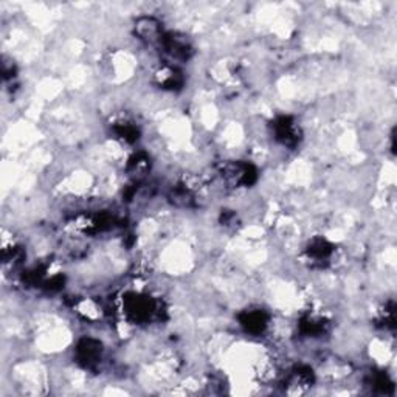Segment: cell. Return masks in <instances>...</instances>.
I'll list each match as a JSON object with an SVG mask.
<instances>
[{
  "mask_svg": "<svg viewBox=\"0 0 397 397\" xmlns=\"http://www.w3.org/2000/svg\"><path fill=\"white\" fill-rule=\"evenodd\" d=\"M124 311H126L128 317L135 321V323H144L149 321L152 317L160 314V307L148 297H142V295H128L126 300H124Z\"/></svg>",
  "mask_w": 397,
  "mask_h": 397,
  "instance_id": "1",
  "label": "cell"
},
{
  "mask_svg": "<svg viewBox=\"0 0 397 397\" xmlns=\"http://www.w3.org/2000/svg\"><path fill=\"white\" fill-rule=\"evenodd\" d=\"M161 51L171 60L173 62H187L191 56H193V47L180 34L174 33H163L160 39Z\"/></svg>",
  "mask_w": 397,
  "mask_h": 397,
  "instance_id": "2",
  "label": "cell"
},
{
  "mask_svg": "<svg viewBox=\"0 0 397 397\" xmlns=\"http://www.w3.org/2000/svg\"><path fill=\"white\" fill-rule=\"evenodd\" d=\"M274 132L276 140L288 148H295L300 143V129L292 116H279L274 123Z\"/></svg>",
  "mask_w": 397,
  "mask_h": 397,
  "instance_id": "3",
  "label": "cell"
},
{
  "mask_svg": "<svg viewBox=\"0 0 397 397\" xmlns=\"http://www.w3.org/2000/svg\"><path fill=\"white\" fill-rule=\"evenodd\" d=\"M102 354V344L95 338H83L76 346V360L84 368H95Z\"/></svg>",
  "mask_w": 397,
  "mask_h": 397,
  "instance_id": "4",
  "label": "cell"
},
{
  "mask_svg": "<svg viewBox=\"0 0 397 397\" xmlns=\"http://www.w3.org/2000/svg\"><path fill=\"white\" fill-rule=\"evenodd\" d=\"M239 321L241 326L244 328L247 332L253 335H260L266 330L269 325V315L261 311V309H250V311L241 314Z\"/></svg>",
  "mask_w": 397,
  "mask_h": 397,
  "instance_id": "5",
  "label": "cell"
},
{
  "mask_svg": "<svg viewBox=\"0 0 397 397\" xmlns=\"http://www.w3.org/2000/svg\"><path fill=\"white\" fill-rule=\"evenodd\" d=\"M135 33L140 39L146 42H160L163 30H161L160 22L154 18H142L135 24Z\"/></svg>",
  "mask_w": 397,
  "mask_h": 397,
  "instance_id": "6",
  "label": "cell"
},
{
  "mask_svg": "<svg viewBox=\"0 0 397 397\" xmlns=\"http://www.w3.org/2000/svg\"><path fill=\"white\" fill-rule=\"evenodd\" d=\"M332 252H334V245L323 238L314 239L307 247V256L309 258H312L314 262H321L329 260Z\"/></svg>",
  "mask_w": 397,
  "mask_h": 397,
  "instance_id": "7",
  "label": "cell"
},
{
  "mask_svg": "<svg viewBox=\"0 0 397 397\" xmlns=\"http://www.w3.org/2000/svg\"><path fill=\"white\" fill-rule=\"evenodd\" d=\"M114 130H115L116 137H120L126 143H135L137 140H138V135H140L138 128L135 126V124H132V123H119V124H115Z\"/></svg>",
  "mask_w": 397,
  "mask_h": 397,
  "instance_id": "8",
  "label": "cell"
}]
</instances>
